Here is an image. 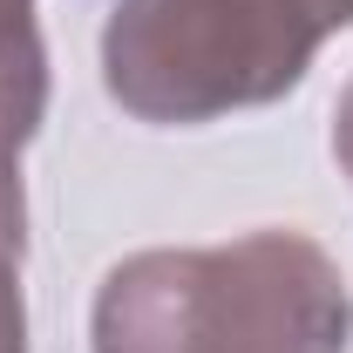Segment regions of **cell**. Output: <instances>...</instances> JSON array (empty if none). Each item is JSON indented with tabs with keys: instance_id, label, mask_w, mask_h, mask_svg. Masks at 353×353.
I'll return each mask as SVG.
<instances>
[{
	"instance_id": "cell-1",
	"label": "cell",
	"mask_w": 353,
	"mask_h": 353,
	"mask_svg": "<svg viewBox=\"0 0 353 353\" xmlns=\"http://www.w3.org/2000/svg\"><path fill=\"white\" fill-rule=\"evenodd\" d=\"M95 353H347L353 285L340 259L285 224L224 245H150L102 272Z\"/></svg>"
},
{
	"instance_id": "cell-2",
	"label": "cell",
	"mask_w": 353,
	"mask_h": 353,
	"mask_svg": "<svg viewBox=\"0 0 353 353\" xmlns=\"http://www.w3.org/2000/svg\"><path fill=\"white\" fill-rule=\"evenodd\" d=\"M319 48L326 34L292 0H116L102 88L136 123L197 130L292 95Z\"/></svg>"
},
{
	"instance_id": "cell-3",
	"label": "cell",
	"mask_w": 353,
	"mask_h": 353,
	"mask_svg": "<svg viewBox=\"0 0 353 353\" xmlns=\"http://www.w3.org/2000/svg\"><path fill=\"white\" fill-rule=\"evenodd\" d=\"M48 116V48L0 54V176H21V150Z\"/></svg>"
},
{
	"instance_id": "cell-4",
	"label": "cell",
	"mask_w": 353,
	"mask_h": 353,
	"mask_svg": "<svg viewBox=\"0 0 353 353\" xmlns=\"http://www.w3.org/2000/svg\"><path fill=\"white\" fill-rule=\"evenodd\" d=\"M28 190L21 176H0V353H28Z\"/></svg>"
},
{
	"instance_id": "cell-5",
	"label": "cell",
	"mask_w": 353,
	"mask_h": 353,
	"mask_svg": "<svg viewBox=\"0 0 353 353\" xmlns=\"http://www.w3.org/2000/svg\"><path fill=\"white\" fill-rule=\"evenodd\" d=\"M333 157H340V170L353 183V82L340 88V102H333Z\"/></svg>"
},
{
	"instance_id": "cell-6",
	"label": "cell",
	"mask_w": 353,
	"mask_h": 353,
	"mask_svg": "<svg viewBox=\"0 0 353 353\" xmlns=\"http://www.w3.org/2000/svg\"><path fill=\"white\" fill-rule=\"evenodd\" d=\"M292 7H306V21L333 41L340 28H353V0H292Z\"/></svg>"
}]
</instances>
